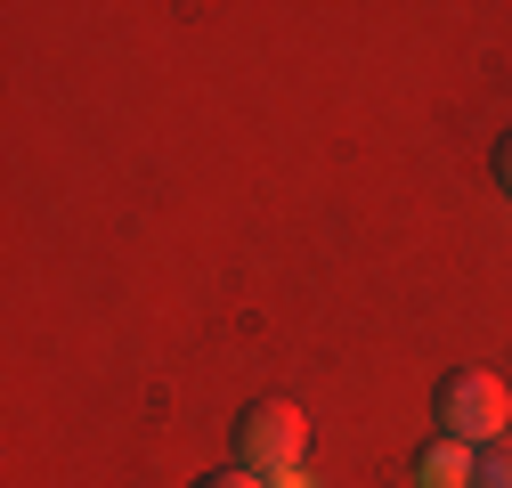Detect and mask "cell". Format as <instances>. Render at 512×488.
I'll return each mask as SVG.
<instances>
[{"mask_svg":"<svg viewBox=\"0 0 512 488\" xmlns=\"http://www.w3.org/2000/svg\"><path fill=\"white\" fill-rule=\"evenodd\" d=\"M196 488H269V480H252V472H204Z\"/></svg>","mask_w":512,"mask_h":488,"instance_id":"5b68a950","label":"cell"},{"mask_svg":"<svg viewBox=\"0 0 512 488\" xmlns=\"http://www.w3.org/2000/svg\"><path fill=\"white\" fill-rule=\"evenodd\" d=\"M301 456H309V423H301V407H285V399H252V407L236 415V472H252V480H293Z\"/></svg>","mask_w":512,"mask_h":488,"instance_id":"7a4b0ae2","label":"cell"},{"mask_svg":"<svg viewBox=\"0 0 512 488\" xmlns=\"http://www.w3.org/2000/svg\"><path fill=\"white\" fill-rule=\"evenodd\" d=\"M496 179H504V196H512V131L496 139Z\"/></svg>","mask_w":512,"mask_h":488,"instance_id":"8992f818","label":"cell"},{"mask_svg":"<svg viewBox=\"0 0 512 488\" xmlns=\"http://www.w3.org/2000/svg\"><path fill=\"white\" fill-rule=\"evenodd\" d=\"M472 488H512V432L472 448Z\"/></svg>","mask_w":512,"mask_h":488,"instance_id":"277c9868","label":"cell"},{"mask_svg":"<svg viewBox=\"0 0 512 488\" xmlns=\"http://www.w3.org/2000/svg\"><path fill=\"white\" fill-rule=\"evenodd\" d=\"M431 415L447 440H504V415H512V391L504 375H488V366H447V375L431 383Z\"/></svg>","mask_w":512,"mask_h":488,"instance_id":"6da1fadb","label":"cell"},{"mask_svg":"<svg viewBox=\"0 0 512 488\" xmlns=\"http://www.w3.org/2000/svg\"><path fill=\"white\" fill-rule=\"evenodd\" d=\"M415 488H472V448L464 440H423L415 448Z\"/></svg>","mask_w":512,"mask_h":488,"instance_id":"3957f363","label":"cell"}]
</instances>
